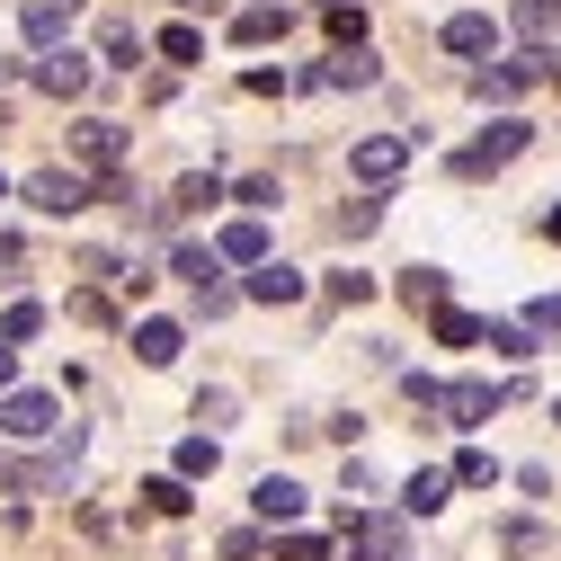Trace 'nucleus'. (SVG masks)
I'll return each mask as SVG.
<instances>
[{
	"instance_id": "20e7f679",
	"label": "nucleus",
	"mask_w": 561,
	"mask_h": 561,
	"mask_svg": "<svg viewBox=\"0 0 561 561\" xmlns=\"http://www.w3.org/2000/svg\"><path fill=\"white\" fill-rule=\"evenodd\" d=\"M90 196H99L90 170H36V179H27V205H36V215H81Z\"/></svg>"
},
{
	"instance_id": "412c9836",
	"label": "nucleus",
	"mask_w": 561,
	"mask_h": 561,
	"mask_svg": "<svg viewBox=\"0 0 561 561\" xmlns=\"http://www.w3.org/2000/svg\"><path fill=\"white\" fill-rule=\"evenodd\" d=\"M215 463H224V446L205 437V428H196V437H179V481H205Z\"/></svg>"
},
{
	"instance_id": "f3484780",
	"label": "nucleus",
	"mask_w": 561,
	"mask_h": 561,
	"mask_svg": "<svg viewBox=\"0 0 561 561\" xmlns=\"http://www.w3.org/2000/svg\"><path fill=\"white\" fill-rule=\"evenodd\" d=\"M196 205H224V179H215V170H196V179H179V187H170V205H152V215L170 224V215H196Z\"/></svg>"
},
{
	"instance_id": "f257e3e1",
	"label": "nucleus",
	"mask_w": 561,
	"mask_h": 561,
	"mask_svg": "<svg viewBox=\"0 0 561 561\" xmlns=\"http://www.w3.org/2000/svg\"><path fill=\"white\" fill-rule=\"evenodd\" d=\"M526 144H535V125H526V116H490L481 144H463V152H455V179H490V170H508Z\"/></svg>"
},
{
	"instance_id": "c9c22d12",
	"label": "nucleus",
	"mask_w": 561,
	"mask_h": 561,
	"mask_svg": "<svg viewBox=\"0 0 561 561\" xmlns=\"http://www.w3.org/2000/svg\"><path fill=\"white\" fill-rule=\"evenodd\" d=\"M543 241H561V205H552V215H543Z\"/></svg>"
},
{
	"instance_id": "58836bf2",
	"label": "nucleus",
	"mask_w": 561,
	"mask_h": 561,
	"mask_svg": "<svg viewBox=\"0 0 561 561\" xmlns=\"http://www.w3.org/2000/svg\"><path fill=\"white\" fill-rule=\"evenodd\" d=\"M552 419H561V410H552Z\"/></svg>"
},
{
	"instance_id": "7ed1b4c3",
	"label": "nucleus",
	"mask_w": 561,
	"mask_h": 561,
	"mask_svg": "<svg viewBox=\"0 0 561 561\" xmlns=\"http://www.w3.org/2000/svg\"><path fill=\"white\" fill-rule=\"evenodd\" d=\"M401 170H410V134H366V144L347 152V179L357 187H392Z\"/></svg>"
},
{
	"instance_id": "72a5a7b5",
	"label": "nucleus",
	"mask_w": 561,
	"mask_h": 561,
	"mask_svg": "<svg viewBox=\"0 0 561 561\" xmlns=\"http://www.w3.org/2000/svg\"><path fill=\"white\" fill-rule=\"evenodd\" d=\"M276 561H330L321 535H276Z\"/></svg>"
},
{
	"instance_id": "f704fd0d",
	"label": "nucleus",
	"mask_w": 561,
	"mask_h": 561,
	"mask_svg": "<svg viewBox=\"0 0 561 561\" xmlns=\"http://www.w3.org/2000/svg\"><path fill=\"white\" fill-rule=\"evenodd\" d=\"M10 366H19V357H10V339H0V392H10Z\"/></svg>"
},
{
	"instance_id": "6ab92c4d",
	"label": "nucleus",
	"mask_w": 561,
	"mask_h": 561,
	"mask_svg": "<svg viewBox=\"0 0 561 561\" xmlns=\"http://www.w3.org/2000/svg\"><path fill=\"white\" fill-rule=\"evenodd\" d=\"M517 27L535 36V54H552V36H561V0H517Z\"/></svg>"
},
{
	"instance_id": "0eeeda50",
	"label": "nucleus",
	"mask_w": 561,
	"mask_h": 561,
	"mask_svg": "<svg viewBox=\"0 0 561 561\" xmlns=\"http://www.w3.org/2000/svg\"><path fill=\"white\" fill-rule=\"evenodd\" d=\"M36 90L45 99H90V54H72V45L36 54Z\"/></svg>"
},
{
	"instance_id": "f03ea898",
	"label": "nucleus",
	"mask_w": 561,
	"mask_h": 561,
	"mask_svg": "<svg viewBox=\"0 0 561 561\" xmlns=\"http://www.w3.org/2000/svg\"><path fill=\"white\" fill-rule=\"evenodd\" d=\"M552 72H561L552 54H517V62H481V72H472V99H481V107H508L517 90H535V81H552Z\"/></svg>"
},
{
	"instance_id": "f8f14e48",
	"label": "nucleus",
	"mask_w": 561,
	"mask_h": 561,
	"mask_svg": "<svg viewBox=\"0 0 561 561\" xmlns=\"http://www.w3.org/2000/svg\"><path fill=\"white\" fill-rule=\"evenodd\" d=\"M437 45H446V54H490V45H500V19H490V10H455V19L437 27Z\"/></svg>"
},
{
	"instance_id": "7c9ffc66",
	"label": "nucleus",
	"mask_w": 561,
	"mask_h": 561,
	"mask_svg": "<svg viewBox=\"0 0 561 561\" xmlns=\"http://www.w3.org/2000/svg\"><path fill=\"white\" fill-rule=\"evenodd\" d=\"M321 19H330V36H339V45H366V10H347V0H330Z\"/></svg>"
},
{
	"instance_id": "aec40b11",
	"label": "nucleus",
	"mask_w": 561,
	"mask_h": 561,
	"mask_svg": "<svg viewBox=\"0 0 561 561\" xmlns=\"http://www.w3.org/2000/svg\"><path fill=\"white\" fill-rule=\"evenodd\" d=\"M401 304H428V312H446V267H401Z\"/></svg>"
},
{
	"instance_id": "2eb2a0df",
	"label": "nucleus",
	"mask_w": 561,
	"mask_h": 561,
	"mask_svg": "<svg viewBox=\"0 0 561 561\" xmlns=\"http://www.w3.org/2000/svg\"><path fill=\"white\" fill-rule=\"evenodd\" d=\"M446 500H455V472H410V481H401V508H410V517H437Z\"/></svg>"
},
{
	"instance_id": "4be33fe9",
	"label": "nucleus",
	"mask_w": 561,
	"mask_h": 561,
	"mask_svg": "<svg viewBox=\"0 0 561 561\" xmlns=\"http://www.w3.org/2000/svg\"><path fill=\"white\" fill-rule=\"evenodd\" d=\"M215 267H224V259H215V250H196V241H187V250L170 259V276H187V286H196V295H205V286H224V276H215Z\"/></svg>"
},
{
	"instance_id": "9d476101",
	"label": "nucleus",
	"mask_w": 561,
	"mask_h": 561,
	"mask_svg": "<svg viewBox=\"0 0 561 561\" xmlns=\"http://www.w3.org/2000/svg\"><path fill=\"white\" fill-rule=\"evenodd\" d=\"M347 561H401V517H347Z\"/></svg>"
},
{
	"instance_id": "9b49d317",
	"label": "nucleus",
	"mask_w": 561,
	"mask_h": 561,
	"mask_svg": "<svg viewBox=\"0 0 561 561\" xmlns=\"http://www.w3.org/2000/svg\"><path fill=\"white\" fill-rule=\"evenodd\" d=\"M241 295H250V304H304V267L267 259V267H250V276H241Z\"/></svg>"
},
{
	"instance_id": "4c0bfd02",
	"label": "nucleus",
	"mask_w": 561,
	"mask_h": 561,
	"mask_svg": "<svg viewBox=\"0 0 561 561\" xmlns=\"http://www.w3.org/2000/svg\"><path fill=\"white\" fill-rule=\"evenodd\" d=\"M179 10H196V0H179Z\"/></svg>"
},
{
	"instance_id": "c756f323",
	"label": "nucleus",
	"mask_w": 561,
	"mask_h": 561,
	"mask_svg": "<svg viewBox=\"0 0 561 561\" xmlns=\"http://www.w3.org/2000/svg\"><path fill=\"white\" fill-rule=\"evenodd\" d=\"M36 330H45V304H10V312H0V339H10V347L36 339Z\"/></svg>"
},
{
	"instance_id": "c85d7f7f",
	"label": "nucleus",
	"mask_w": 561,
	"mask_h": 561,
	"mask_svg": "<svg viewBox=\"0 0 561 561\" xmlns=\"http://www.w3.org/2000/svg\"><path fill=\"white\" fill-rule=\"evenodd\" d=\"M144 500H152L161 517H187V481H179V472H161V481H144Z\"/></svg>"
},
{
	"instance_id": "4468645a",
	"label": "nucleus",
	"mask_w": 561,
	"mask_h": 561,
	"mask_svg": "<svg viewBox=\"0 0 561 561\" xmlns=\"http://www.w3.org/2000/svg\"><path fill=\"white\" fill-rule=\"evenodd\" d=\"M321 81H330V90H375V54H366V45H339V54L321 62Z\"/></svg>"
},
{
	"instance_id": "a878e982",
	"label": "nucleus",
	"mask_w": 561,
	"mask_h": 561,
	"mask_svg": "<svg viewBox=\"0 0 561 561\" xmlns=\"http://www.w3.org/2000/svg\"><path fill=\"white\" fill-rule=\"evenodd\" d=\"M490 481H500V463H490L481 446H463V455H455V490H490Z\"/></svg>"
},
{
	"instance_id": "e433bc0d",
	"label": "nucleus",
	"mask_w": 561,
	"mask_h": 561,
	"mask_svg": "<svg viewBox=\"0 0 561 561\" xmlns=\"http://www.w3.org/2000/svg\"><path fill=\"white\" fill-rule=\"evenodd\" d=\"M250 10H286V0H250Z\"/></svg>"
},
{
	"instance_id": "5701e85b",
	"label": "nucleus",
	"mask_w": 561,
	"mask_h": 561,
	"mask_svg": "<svg viewBox=\"0 0 561 561\" xmlns=\"http://www.w3.org/2000/svg\"><path fill=\"white\" fill-rule=\"evenodd\" d=\"M481 339H490V321H472V312H455V304L437 312V347H481Z\"/></svg>"
},
{
	"instance_id": "cd10ccee",
	"label": "nucleus",
	"mask_w": 561,
	"mask_h": 561,
	"mask_svg": "<svg viewBox=\"0 0 561 561\" xmlns=\"http://www.w3.org/2000/svg\"><path fill=\"white\" fill-rule=\"evenodd\" d=\"M99 54H107V72H134V62H144V36H134V27H107Z\"/></svg>"
},
{
	"instance_id": "a211bd4d",
	"label": "nucleus",
	"mask_w": 561,
	"mask_h": 561,
	"mask_svg": "<svg viewBox=\"0 0 561 561\" xmlns=\"http://www.w3.org/2000/svg\"><path fill=\"white\" fill-rule=\"evenodd\" d=\"M134 357L144 366H179V321H134Z\"/></svg>"
},
{
	"instance_id": "dca6fc26",
	"label": "nucleus",
	"mask_w": 561,
	"mask_h": 561,
	"mask_svg": "<svg viewBox=\"0 0 561 561\" xmlns=\"http://www.w3.org/2000/svg\"><path fill=\"white\" fill-rule=\"evenodd\" d=\"M259 517H267V526H295V517H304V481L267 472V481H259Z\"/></svg>"
},
{
	"instance_id": "6e6552de",
	"label": "nucleus",
	"mask_w": 561,
	"mask_h": 561,
	"mask_svg": "<svg viewBox=\"0 0 561 561\" xmlns=\"http://www.w3.org/2000/svg\"><path fill=\"white\" fill-rule=\"evenodd\" d=\"M72 19H81V0H27V10H19V36H27L36 54H54L62 36H72Z\"/></svg>"
},
{
	"instance_id": "ddd939ff",
	"label": "nucleus",
	"mask_w": 561,
	"mask_h": 561,
	"mask_svg": "<svg viewBox=\"0 0 561 561\" xmlns=\"http://www.w3.org/2000/svg\"><path fill=\"white\" fill-rule=\"evenodd\" d=\"M215 259H232V267H267V224H259V215H241V224H224V241H215Z\"/></svg>"
},
{
	"instance_id": "473e14b6",
	"label": "nucleus",
	"mask_w": 561,
	"mask_h": 561,
	"mask_svg": "<svg viewBox=\"0 0 561 561\" xmlns=\"http://www.w3.org/2000/svg\"><path fill=\"white\" fill-rule=\"evenodd\" d=\"M526 330L552 339V330H561V295H535V304H526Z\"/></svg>"
},
{
	"instance_id": "423d86ee",
	"label": "nucleus",
	"mask_w": 561,
	"mask_h": 561,
	"mask_svg": "<svg viewBox=\"0 0 561 561\" xmlns=\"http://www.w3.org/2000/svg\"><path fill=\"white\" fill-rule=\"evenodd\" d=\"M500 401H508L500 383H472V375H463V383H446V392H437V419H446V428H481V419L500 410Z\"/></svg>"
},
{
	"instance_id": "393cba45",
	"label": "nucleus",
	"mask_w": 561,
	"mask_h": 561,
	"mask_svg": "<svg viewBox=\"0 0 561 561\" xmlns=\"http://www.w3.org/2000/svg\"><path fill=\"white\" fill-rule=\"evenodd\" d=\"M276 27H286V10H241V19H232V45H267Z\"/></svg>"
},
{
	"instance_id": "bb28decb",
	"label": "nucleus",
	"mask_w": 561,
	"mask_h": 561,
	"mask_svg": "<svg viewBox=\"0 0 561 561\" xmlns=\"http://www.w3.org/2000/svg\"><path fill=\"white\" fill-rule=\"evenodd\" d=\"M375 224H383V205H375V196H357V205H339V241H366Z\"/></svg>"
},
{
	"instance_id": "1a4fd4ad",
	"label": "nucleus",
	"mask_w": 561,
	"mask_h": 561,
	"mask_svg": "<svg viewBox=\"0 0 561 561\" xmlns=\"http://www.w3.org/2000/svg\"><path fill=\"white\" fill-rule=\"evenodd\" d=\"M72 161H81V170H116V161H125V125L81 116V125H72Z\"/></svg>"
},
{
	"instance_id": "b1692460",
	"label": "nucleus",
	"mask_w": 561,
	"mask_h": 561,
	"mask_svg": "<svg viewBox=\"0 0 561 561\" xmlns=\"http://www.w3.org/2000/svg\"><path fill=\"white\" fill-rule=\"evenodd\" d=\"M490 347H500L508 366H526V357H535V330H526V321H490Z\"/></svg>"
},
{
	"instance_id": "39448f33",
	"label": "nucleus",
	"mask_w": 561,
	"mask_h": 561,
	"mask_svg": "<svg viewBox=\"0 0 561 561\" xmlns=\"http://www.w3.org/2000/svg\"><path fill=\"white\" fill-rule=\"evenodd\" d=\"M0 437H19V446L54 437V392H0Z\"/></svg>"
},
{
	"instance_id": "2f4dec72",
	"label": "nucleus",
	"mask_w": 561,
	"mask_h": 561,
	"mask_svg": "<svg viewBox=\"0 0 561 561\" xmlns=\"http://www.w3.org/2000/svg\"><path fill=\"white\" fill-rule=\"evenodd\" d=\"M161 54H170V62H196L205 36H196V27H161Z\"/></svg>"
}]
</instances>
